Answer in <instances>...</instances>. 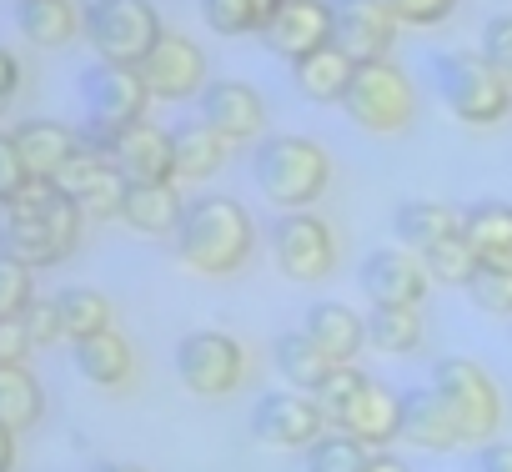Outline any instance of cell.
Returning <instances> with one entry per match:
<instances>
[{"label":"cell","mask_w":512,"mask_h":472,"mask_svg":"<svg viewBox=\"0 0 512 472\" xmlns=\"http://www.w3.org/2000/svg\"><path fill=\"white\" fill-rule=\"evenodd\" d=\"M86 216L56 181H26L11 201H0V252L41 272L66 262L81 247Z\"/></svg>","instance_id":"1"},{"label":"cell","mask_w":512,"mask_h":472,"mask_svg":"<svg viewBox=\"0 0 512 472\" xmlns=\"http://www.w3.org/2000/svg\"><path fill=\"white\" fill-rule=\"evenodd\" d=\"M171 247H176L181 267H191L196 277L226 282L251 262L256 221L236 196H191L186 211H181V226L171 236Z\"/></svg>","instance_id":"2"},{"label":"cell","mask_w":512,"mask_h":472,"mask_svg":"<svg viewBox=\"0 0 512 472\" xmlns=\"http://www.w3.org/2000/svg\"><path fill=\"white\" fill-rule=\"evenodd\" d=\"M327 427L357 437L367 452H387L402 437V392L367 377L362 367H332V377L312 392Z\"/></svg>","instance_id":"3"},{"label":"cell","mask_w":512,"mask_h":472,"mask_svg":"<svg viewBox=\"0 0 512 472\" xmlns=\"http://www.w3.org/2000/svg\"><path fill=\"white\" fill-rule=\"evenodd\" d=\"M251 176L277 211H312L332 186V156L312 136H262L251 156Z\"/></svg>","instance_id":"4"},{"label":"cell","mask_w":512,"mask_h":472,"mask_svg":"<svg viewBox=\"0 0 512 472\" xmlns=\"http://www.w3.org/2000/svg\"><path fill=\"white\" fill-rule=\"evenodd\" d=\"M432 81L442 106L462 126H502L512 116V86L482 61V51H437L432 56Z\"/></svg>","instance_id":"5"},{"label":"cell","mask_w":512,"mask_h":472,"mask_svg":"<svg viewBox=\"0 0 512 472\" xmlns=\"http://www.w3.org/2000/svg\"><path fill=\"white\" fill-rule=\"evenodd\" d=\"M81 106H86V126H81V146L96 151L101 141H111L116 131L146 121L151 91L141 81L136 66H111V61H91L81 71Z\"/></svg>","instance_id":"6"},{"label":"cell","mask_w":512,"mask_h":472,"mask_svg":"<svg viewBox=\"0 0 512 472\" xmlns=\"http://www.w3.org/2000/svg\"><path fill=\"white\" fill-rule=\"evenodd\" d=\"M427 387L447 402V412L457 417L467 447H482V442L497 437L507 407H502L497 377L482 362H472V357H442V362H432V382Z\"/></svg>","instance_id":"7"},{"label":"cell","mask_w":512,"mask_h":472,"mask_svg":"<svg viewBox=\"0 0 512 472\" xmlns=\"http://www.w3.org/2000/svg\"><path fill=\"white\" fill-rule=\"evenodd\" d=\"M81 36L91 41L96 61L141 66L156 51V41L166 36V26L151 0H91L81 11Z\"/></svg>","instance_id":"8"},{"label":"cell","mask_w":512,"mask_h":472,"mask_svg":"<svg viewBox=\"0 0 512 472\" xmlns=\"http://www.w3.org/2000/svg\"><path fill=\"white\" fill-rule=\"evenodd\" d=\"M342 111L362 131L392 136V131H407V121L417 111V91H412V81L397 61H367V66H357V76L342 96Z\"/></svg>","instance_id":"9"},{"label":"cell","mask_w":512,"mask_h":472,"mask_svg":"<svg viewBox=\"0 0 512 472\" xmlns=\"http://www.w3.org/2000/svg\"><path fill=\"white\" fill-rule=\"evenodd\" d=\"M176 382L191 397H231L246 382V347L231 332H186L176 342Z\"/></svg>","instance_id":"10"},{"label":"cell","mask_w":512,"mask_h":472,"mask_svg":"<svg viewBox=\"0 0 512 472\" xmlns=\"http://www.w3.org/2000/svg\"><path fill=\"white\" fill-rule=\"evenodd\" d=\"M267 236L287 282H327L337 272V231L317 211H282Z\"/></svg>","instance_id":"11"},{"label":"cell","mask_w":512,"mask_h":472,"mask_svg":"<svg viewBox=\"0 0 512 472\" xmlns=\"http://www.w3.org/2000/svg\"><path fill=\"white\" fill-rule=\"evenodd\" d=\"M327 432L332 427H327L317 397L297 392V387L267 392V397H256V407H251V437L262 447H277V452H307Z\"/></svg>","instance_id":"12"},{"label":"cell","mask_w":512,"mask_h":472,"mask_svg":"<svg viewBox=\"0 0 512 472\" xmlns=\"http://www.w3.org/2000/svg\"><path fill=\"white\" fill-rule=\"evenodd\" d=\"M397 16L387 11V0H332V46L347 51L357 66L387 61L397 46Z\"/></svg>","instance_id":"13"},{"label":"cell","mask_w":512,"mask_h":472,"mask_svg":"<svg viewBox=\"0 0 512 472\" xmlns=\"http://www.w3.org/2000/svg\"><path fill=\"white\" fill-rule=\"evenodd\" d=\"M357 277H362V292H367L372 307H422V297L432 292V277H427L422 257L407 252L402 242L367 252Z\"/></svg>","instance_id":"14"},{"label":"cell","mask_w":512,"mask_h":472,"mask_svg":"<svg viewBox=\"0 0 512 472\" xmlns=\"http://www.w3.org/2000/svg\"><path fill=\"white\" fill-rule=\"evenodd\" d=\"M262 46L292 66L332 46V0H277V11L262 31Z\"/></svg>","instance_id":"15"},{"label":"cell","mask_w":512,"mask_h":472,"mask_svg":"<svg viewBox=\"0 0 512 472\" xmlns=\"http://www.w3.org/2000/svg\"><path fill=\"white\" fill-rule=\"evenodd\" d=\"M136 71H141L151 101H186V96H201V91L211 86V81H206V56H201V46L186 41V36H171V31L156 41V51H151Z\"/></svg>","instance_id":"16"},{"label":"cell","mask_w":512,"mask_h":472,"mask_svg":"<svg viewBox=\"0 0 512 472\" xmlns=\"http://www.w3.org/2000/svg\"><path fill=\"white\" fill-rule=\"evenodd\" d=\"M56 186L81 206V216L86 221H121V196H126V176L106 161V156H96V151H76L61 171H56Z\"/></svg>","instance_id":"17"},{"label":"cell","mask_w":512,"mask_h":472,"mask_svg":"<svg viewBox=\"0 0 512 472\" xmlns=\"http://www.w3.org/2000/svg\"><path fill=\"white\" fill-rule=\"evenodd\" d=\"M201 121L211 131H221L231 146H246V141H262V131H267V101L251 81L226 76L201 91Z\"/></svg>","instance_id":"18"},{"label":"cell","mask_w":512,"mask_h":472,"mask_svg":"<svg viewBox=\"0 0 512 472\" xmlns=\"http://www.w3.org/2000/svg\"><path fill=\"white\" fill-rule=\"evenodd\" d=\"M96 156H106L126 181H176L171 131H161L156 121H136V126L116 131L111 141L96 146Z\"/></svg>","instance_id":"19"},{"label":"cell","mask_w":512,"mask_h":472,"mask_svg":"<svg viewBox=\"0 0 512 472\" xmlns=\"http://www.w3.org/2000/svg\"><path fill=\"white\" fill-rule=\"evenodd\" d=\"M402 442H412L422 452H457V447H467L457 417L447 412V402L432 387H407L402 392Z\"/></svg>","instance_id":"20"},{"label":"cell","mask_w":512,"mask_h":472,"mask_svg":"<svg viewBox=\"0 0 512 472\" xmlns=\"http://www.w3.org/2000/svg\"><path fill=\"white\" fill-rule=\"evenodd\" d=\"M302 332L337 362V367H357L362 347H367V312L357 317L347 302H312L302 317Z\"/></svg>","instance_id":"21"},{"label":"cell","mask_w":512,"mask_h":472,"mask_svg":"<svg viewBox=\"0 0 512 472\" xmlns=\"http://www.w3.org/2000/svg\"><path fill=\"white\" fill-rule=\"evenodd\" d=\"M186 211V196L176 191V181H126L121 196V221L141 236H176Z\"/></svg>","instance_id":"22"},{"label":"cell","mask_w":512,"mask_h":472,"mask_svg":"<svg viewBox=\"0 0 512 472\" xmlns=\"http://www.w3.org/2000/svg\"><path fill=\"white\" fill-rule=\"evenodd\" d=\"M11 136H16V151L31 181H56V171L81 151V131H71L66 121H21Z\"/></svg>","instance_id":"23"},{"label":"cell","mask_w":512,"mask_h":472,"mask_svg":"<svg viewBox=\"0 0 512 472\" xmlns=\"http://www.w3.org/2000/svg\"><path fill=\"white\" fill-rule=\"evenodd\" d=\"M392 231H397V242L407 252H432L437 242H447V236L462 231V206H447V201H432V196H412L397 206L392 216Z\"/></svg>","instance_id":"24"},{"label":"cell","mask_w":512,"mask_h":472,"mask_svg":"<svg viewBox=\"0 0 512 472\" xmlns=\"http://www.w3.org/2000/svg\"><path fill=\"white\" fill-rule=\"evenodd\" d=\"M171 156H176V181H206V176H216L226 166L231 141L196 116V121L171 126Z\"/></svg>","instance_id":"25"},{"label":"cell","mask_w":512,"mask_h":472,"mask_svg":"<svg viewBox=\"0 0 512 472\" xmlns=\"http://www.w3.org/2000/svg\"><path fill=\"white\" fill-rule=\"evenodd\" d=\"M462 236L487 267H512V206L507 201H472L462 206Z\"/></svg>","instance_id":"26"},{"label":"cell","mask_w":512,"mask_h":472,"mask_svg":"<svg viewBox=\"0 0 512 472\" xmlns=\"http://www.w3.org/2000/svg\"><path fill=\"white\" fill-rule=\"evenodd\" d=\"M352 76H357V61H352L347 51H337V46H322V51H312V56H302V61L292 66L297 91H302L307 101H317V106H332V101L342 106Z\"/></svg>","instance_id":"27"},{"label":"cell","mask_w":512,"mask_h":472,"mask_svg":"<svg viewBox=\"0 0 512 472\" xmlns=\"http://www.w3.org/2000/svg\"><path fill=\"white\" fill-rule=\"evenodd\" d=\"M71 347H76V372L86 382H96V387H126L131 372H136V352H131V342L116 327L96 332L86 342H71Z\"/></svg>","instance_id":"28"},{"label":"cell","mask_w":512,"mask_h":472,"mask_svg":"<svg viewBox=\"0 0 512 472\" xmlns=\"http://www.w3.org/2000/svg\"><path fill=\"white\" fill-rule=\"evenodd\" d=\"M272 357H277V372L287 377V387H297V392H317L327 377H332V357L297 327V332H282L277 342H272Z\"/></svg>","instance_id":"29"},{"label":"cell","mask_w":512,"mask_h":472,"mask_svg":"<svg viewBox=\"0 0 512 472\" xmlns=\"http://www.w3.org/2000/svg\"><path fill=\"white\" fill-rule=\"evenodd\" d=\"M16 26L36 46H66L81 31V11L71 0H16Z\"/></svg>","instance_id":"30"},{"label":"cell","mask_w":512,"mask_h":472,"mask_svg":"<svg viewBox=\"0 0 512 472\" xmlns=\"http://www.w3.org/2000/svg\"><path fill=\"white\" fill-rule=\"evenodd\" d=\"M422 312L417 307H372L367 312V347H377L382 357H412L422 352Z\"/></svg>","instance_id":"31"},{"label":"cell","mask_w":512,"mask_h":472,"mask_svg":"<svg viewBox=\"0 0 512 472\" xmlns=\"http://www.w3.org/2000/svg\"><path fill=\"white\" fill-rule=\"evenodd\" d=\"M46 412V392L41 382L31 377V367H0V427H11L16 437L31 432Z\"/></svg>","instance_id":"32"},{"label":"cell","mask_w":512,"mask_h":472,"mask_svg":"<svg viewBox=\"0 0 512 472\" xmlns=\"http://www.w3.org/2000/svg\"><path fill=\"white\" fill-rule=\"evenodd\" d=\"M56 312H61L66 342H86V337L116 327V307L96 287H66V292H56Z\"/></svg>","instance_id":"33"},{"label":"cell","mask_w":512,"mask_h":472,"mask_svg":"<svg viewBox=\"0 0 512 472\" xmlns=\"http://www.w3.org/2000/svg\"><path fill=\"white\" fill-rule=\"evenodd\" d=\"M277 0H201V21L216 36H262Z\"/></svg>","instance_id":"34"},{"label":"cell","mask_w":512,"mask_h":472,"mask_svg":"<svg viewBox=\"0 0 512 472\" xmlns=\"http://www.w3.org/2000/svg\"><path fill=\"white\" fill-rule=\"evenodd\" d=\"M422 267L437 287H467L477 277V252L467 247V236H447V242H437L432 252H422Z\"/></svg>","instance_id":"35"},{"label":"cell","mask_w":512,"mask_h":472,"mask_svg":"<svg viewBox=\"0 0 512 472\" xmlns=\"http://www.w3.org/2000/svg\"><path fill=\"white\" fill-rule=\"evenodd\" d=\"M462 292L472 297L477 312H487V317H512V267H487V262H477V277H472Z\"/></svg>","instance_id":"36"},{"label":"cell","mask_w":512,"mask_h":472,"mask_svg":"<svg viewBox=\"0 0 512 472\" xmlns=\"http://www.w3.org/2000/svg\"><path fill=\"white\" fill-rule=\"evenodd\" d=\"M367 447L357 437H342V432H327L322 442L307 447V472H362L367 467Z\"/></svg>","instance_id":"37"},{"label":"cell","mask_w":512,"mask_h":472,"mask_svg":"<svg viewBox=\"0 0 512 472\" xmlns=\"http://www.w3.org/2000/svg\"><path fill=\"white\" fill-rule=\"evenodd\" d=\"M36 302V277L31 267H21L16 257L0 252V317H21Z\"/></svg>","instance_id":"38"},{"label":"cell","mask_w":512,"mask_h":472,"mask_svg":"<svg viewBox=\"0 0 512 472\" xmlns=\"http://www.w3.org/2000/svg\"><path fill=\"white\" fill-rule=\"evenodd\" d=\"M477 51H482V61L512 86V11H502V16H492V21L482 26Z\"/></svg>","instance_id":"39"},{"label":"cell","mask_w":512,"mask_h":472,"mask_svg":"<svg viewBox=\"0 0 512 472\" xmlns=\"http://www.w3.org/2000/svg\"><path fill=\"white\" fill-rule=\"evenodd\" d=\"M21 322H26V337H31V347H56L61 337H66V327H61V312H56V297L51 302H31L26 312H21Z\"/></svg>","instance_id":"40"},{"label":"cell","mask_w":512,"mask_h":472,"mask_svg":"<svg viewBox=\"0 0 512 472\" xmlns=\"http://www.w3.org/2000/svg\"><path fill=\"white\" fill-rule=\"evenodd\" d=\"M387 11L402 26H442L457 11V0H387Z\"/></svg>","instance_id":"41"},{"label":"cell","mask_w":512,"mask_h":472,"mask_svg":"<svg viewBox=\"0 0 512 472\" xmlns=\"http://www.w3.org/2000/svg\"><path fill=\"white\" fill-rule=\"evenodd\" d=\"M26 181H31V171H26V161H21V151H16V136L0 131V201H11Z\"/></svg>","instance_id":"42"},{"label":"cell","mask_w":512,"mask_h":472,"mask_svg":"<svg viewBox=\"0 0 512 472\" xmlns=\"http://www.w3.org/2000/svg\"><path fill=\"white\" fill-rule=\"evenodd\" d=\"M31 337H26V322L21 317H0V367H21L31 357Z\"/></svg>","instance_id":"43"},{"label":"cell","mask_w":512,"mask_h":472,"mask_svg":"<svg viewBox=\"0 0 512 472\" xmlns=\"http://www.w3.org/2000/svg\"><path fill=\"white\" fill-rule=\"evenodd\" d=\"M467 472H512V442H482L472 452Z\"/></svg>","instance_id":"44"},{"label":"cell","mask_w":512,"mask_h":472,"mask_svg":"<svg viewBox=\"0 0 512 472\" xmlns=\"http://www.w3.org/2000/svg\"><path fill=\"white\" fill-rule=\"evenodd\" d=\"M16 91H21V61L0 46V116H6V106L16 101Z\"/></svg>","instance_id":"45"},{"label":"cell","mask_w":512,"mask_h":472,"mask_svg":"<svg viewBox=\"0 0 512 472\" xmlns=\"http://www.w3.org/2000/svg\"><path fill=\"white\" fill-rule=\"evenodd\" d=\"M362 472H412V467H407L402 457H392V452H372Z\"/></svg>","instance_id":"46"},{"label":"cell","mask_w":512,"mask_h":472,"mask_svg":"<svg viewBox=\"0 0 512 472\" xmlns=\"http://www.w3.org/2000/svg\"><path fill=\"white\" fill-rule=\"evenodd\" d=\"M11 467H16V432L0 427V472H11Z\"/></svg>","instance_id":"47"},{"label":"cell","mask_w":512,"mask_h":472,"mask_svg":"<svg viewBox=\"0 0 512 472\" xmlns=\"http://www.w3.org/2000/svg\"><path fill=\"white\" fill-rule=\"evenodd\" d=\"M96 472H146V467H136V462H101Z\"/></svg>","instance_id":"48"}]
</instances>
